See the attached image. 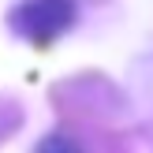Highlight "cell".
Masks as SVG:
<instances>
[{"label":"cell","instance_id":"6da1fadb","mask_svg":"<svg viewBox=\"0 0 153 153\" xmlns=\"http://www.w3.org/2000/svg\"><path fill=\"white\" fill-rule=\"evenodd\" d=\"M79 4L75 0H22L11 11V30L34 45H49L75 26Z\"/></svg>","mask_w":153,"mask_h":153},{"label":"cell","instance_id":"7a4b0ae2","mask_svg":"<svg viewBox=\"0 0 153 153\" xmlns=\"http://www.w3.org/2000/svg\"><path fill=\"white\" fill-rule=\"evenodd\" d=\"M34 153H86V149H82L75 138H67V134H45Z\"/></svg>","mask_w":153,"mask_h":153}]
</instances>
